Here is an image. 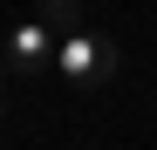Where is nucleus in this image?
<instances>
[{
  "label": "nucleus",
  "mask_w": 157,
  "mask_h": 150,
  "mask_svg": "<svg viewBox=\"0 0 157 150\" xmlns=\"http://www.w3.org/2000/svg\"><path fill=\"white\" fill-rule=\"evenodd\" d=\"M55 75H62L68 89H82V96L102 89V82L116 75V41H109V34H96V28L62 34V41H55Z\"/></svg>",
  "instance_id": "f257e3e1"
},
{
  "label": "nucleus",
  "mask_w": 157,
  "mask_h": 150,
  "mask_svg": "<svg viewBox=\"0 0 157 150\" xmlns=\"http://www.w3.org/2000/svg\"><path fill=\"white\" fill-rule=\"evenodd\" d=\"M55 28H48L41 14H28V21H14L7 28V41H0V68L7 75H21V82H34V75H48L55 68Z\"/></svg>",
  "instance_id": "f03ea898"
},
{
  "label": "nucleus",
  "mask_w": 157,
  "mask_h": 150,
  "mask_svg": "<svg viewBox=\"0 0 157 150\" xmlns=\"http://www.w3.org/2000/svg\"><path fill=\"white\" fill-rule=\"evenodd\" d=\"M34 14H41L55 34H75V28H82V0H34Z\"/></svg>",
  "instance_id": "7ed1b4c3"
},
{
  "label": "nucleus",
  "mask_w": 157,
  "mask_h": 150,
  "mask_svg": "<svg viewBox=\"0 0 157 150\" xmlns=\"http://www.w3.org/2000/svg\"><path fill=\"white\" fill-rule=\"evenodd\" d=\"M0 116H7V68H0Z\"/></svg>",
  "instance_id": "20e7f679"
}]
</instances>
